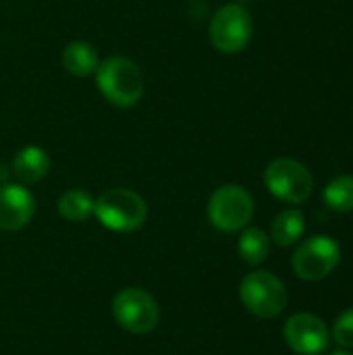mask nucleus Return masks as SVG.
<instances>
[{
    "mask_svg": "<svg viewBox=\"0 0 353 355\" xmlns=\"http://www.w3.org/2000/svg\"><path fill=\"white\" fill-rule=\"evenodd\" d=\"M96 85L100 94L119 108L135 106L144 96V75L139 67L125 56H110L100 60L96 71Z\"/></svg>",
    "mask_w": 353,
    "mask_h": 355,
    "instance_id": "obj_1",
    "label": "nucleus"
},
{
    "mask_svg": "<svg viewBox=\"0 0 353 355\" xmlns=\"http://www.w3.org/2000/svg\"><path fill=\"white\" fill-rule=\"evenodd\" d=\"M96 218L110 231L131 233L137 231L148 218V206L144 198L131 189H108L94 204Z\"/></svg>",
    "mask_w": 353,
    "mask_h": 355,
    "instance_id": "obj_2",
    "label": "nucleus"
},
{
    "mask_svg": "<svg viewBox=\"0 0 353 355\" xmlns=\"http://www.w3.org/2000/svg\"><path fill=\"white\" fill-rule=\"evenodd\" d=\"M264 183L268 191L287 204H302L312 196V173L293 158H277L264 171Z\"/></svg>",
    "mask_w": 353,
    "mask_h": 355,
    "instance_id": "obj_3",
    "label": "nucleus"
},
{
    "mask_svg": "<svg viewBox=\"0 0 353 355\" xmlns=\"http://www.w3.org/2000/svg\"><path fill=\"white\" fill-rule=\"evenodd\" d=\"M239 297L243 306L260 318H275L287 308V289L283 281L266 270L250 272L241 281Z\"/></svg>",
    "mask_w": 353,
    "mask_h": 355,
    "instance_id": "obj_4",
    "label": "nucleus"
},
{
    "mask_svg": "<svg viewBox=\"0 0 353 355\" xmlns=\"http://www.w3.org/2000/svg\"><path fill=\"white\" fill-rule=\"evenodd\" d=\"M254 216V200L241 185L218 187L208 202L210 223L225 233H235L248 227Z\"/></svg>",
    "mask_w": 353,
    "mask_h": 355,
    "instance_id": "obj_5",
    "label": "nucleus"
},
{
    "mask_svg": "<svg viewBox=\"0 0 353 355\" xmlns=\"http://www.w3.org/2000/svg\"><path fill=\"white\" fill-rule=\"evenodd\" d=\"M254 23L241 4H227L218 8L210 21V42L223 54H239L252 40Z\"/></svg>",
    "mask_w": 353,
    "mask_h": 355,
    "instance_id": "obj_6",
    "label": "nucleus"
},
{
    "mask_svg": "<svg viewBox=\"0 0 353 355\" xmlns=\"http://www.w3.org/2000/svg\"><path fill=\"white\" fill-rule=\"evenodd\" d=\"M112 314L119 327H123L129 333L135 335H146L156 329L160 312L156 300L137 287L123 289L114 302H112Z\"/></svg>",
    "mask_w": 353,
    "mask_h": 355,
    "instance_id": "obj_7",
    "label": "nucleus"
},
{
    "mask_svg": "<svg viewBox=\"0 0 353 355\" xmlns=\"http://www.w3.org/2000/svg\"><path fill=\"white\" fill-rule=\"evenodd\" d=\"M341 260V248L333 237L316 235L308 241H304L293 260V272L304 281H322L327 279Z\"/></svg>",
    "mask_w": 353,
    "mask_h": 355,
    "instance_id": "obj_8",
    "label": "nucleus"
},
{
    "mask_svg": "<svg viewBox=\"0 0 353 355\" xmlns=\"http://www.w3.org/2000/svg\"><path fill=\"white\" fill-rule=\"evenodd\" d=\"M285 341L300 355H320L329 345L327 324L314 314H295L285 324Z\"/></svg>",
    "mask_w": 353,
    "mask_h": 355,
    "instance_id": "obj_9",
    "label": "nucleus"
},
{
    "mask_svg": "<svg viewBox=\"0 0 353 355\" xmlns=\"http://www.w3.org/2000/svg\"><path fill=\"white\" fill-rule=\"evenodd\" d=\"M35 200L23 185H0V229L19 231L29 225Z\"/></svg>",
    "mask_w": 353,
    "mask_h": 355,
    "instance_id": "obj_10",
    "label": "nucleus"
},
{
    "mask_svg": "<svg viewBox=\"0 0 353 355\" xmlns=\"http://www.w3.org/2000/svg\"><path fill=\"white\" fill-rule=\"evenodd\" d=\"M50 171V156L40 146H25L12 158V173L21 183H37Z\"/></svg>",
    "mask_w": 353,
    "mask_h": 355,
    "instance_id": "obj_11",
    "label": "nucleus"
},
{
    "mask_svg": "<svg viewBox=\"0 0 353 355\" xmlns=\"http://www.w3.org/2000/svg\"><path fill=\"white\" fill-rule=\"evenodd\" d=\"M62 67L75 77L94 75L100 67V54L89 42H71L62 50Z\"/></svg>",
    "mask_w": 353,
    "mask_h": 355,
    "instance_id": "obj_12",
    "label": "nucleus"
},
{
    "mask_svg": "<svg viewBox=\"0 0 353 355\" xmlns=\"http://www.w3.org/2000/svg\"><path fill=\"white\" fill-rule=\"evenodd\" d=\"M96 200L83 189H69L58 198V212L64 220L83 223L94 214Z\"/></svg>",
    "mask_w": 353,
    "mask_h": 355,
    "instance_id": "obj_13",
    "label": "nucleus"
},
{
    "mask_svg": "<svg viewBox=\"0 0 353 355\" xmlns=\"http://www.w3.org/2000/svg\"><path fill=\"white\" fill-rule=\"evenodd\" d=\"M304 229H306L304 214L300 210H285L273 220L270 235H273V241L287 248L300 241V237L304 235Z\"/></svg>",
    "mask_w": 353,
    "mask_h": 355,
    "instance_id": "obj_14",
    "label": "nucleus"
},
{
    "mask_svg": "<svg viewBox=\"0 0 353 355\" xmlns=\"http://www.w3.org/2000/svg\"><path fill=\"white\" fill-rule=\"evenodd\" d=\"M237 252H239L243 262L256 266V264H260V262H264L268 258L270 239H268V235L262 229L250 227V229H246L241 233L239 243H237Z\"/></svg>",
    "mask_w": 353,
    "mask_h": 355,
    "instance_id": "obj_15",
    "label": "nucleus"
},
{
    "mask_svg": "<svg viewBox=\"0 0 353 355\" xmlns=\"http://www.w3.org/2000/svg\"><path fill=\"white\" fill-rule=\"evenodd\" d=\"M327 206L335 212H352L353 210V177L339 175L335 177L322 193Z\"/></svg>",
    "mask_w": 353,
    "mask_h": 355,
    "instance_id": "obj_16",
    "label": "nucleus"
},
{
    "mask_svg": "<svg viewBox=\"0 0 353 355\" xmlns=\"http://www.w3.org/2000/svg\"><path fill=\"white\" fill-rule=\"evenodd\" d=\"M333 337H335V341H337L341 347L353 349V308L345 310V312L335 320Z\"/></svg>",
    "mask_w": 353,
    "mask_h": 355,
    "instance_id": "obj_17",
    "label": "nucleus"
},
{
    "mask_svg": "<svg viewBox=\"0 0 353 355\" xmlns=\"http://www.w3.org/2000/svg\"><path fill=\"white\" fill-rule=\"evenodd\" d=\"M8 183V171L4 164H0V185H6Z\"/></svg>",
    "mask_w": 353,
    "mask_h": 355,
    "instance_id": "obj_18",
    "label": "nucleus"
},
{
    "mask_svg": "<svg viewBox=\"0 0 353 355\" xmlns=\"http://www.w3.org/2000/svg\"><path fill=\"white\" fill-rule=\"evenodd\" d=\"M331 355H352V354H347V352H335V354H331Z\"/></svg>",
    "mask_w": 353,
    "mask_h": 355,
    "instance_id": "obj_19",
    "label": "nucleus"
},
{
    "mask_svg": "<svg viewBox=\"0 0 353 355\" xmlns=\"http://www.w3.org/2000/svg\"><path fill=\"white\" fill-rule=\"evenodd\" d=\"M237 2H252V0H237Z\"/></svg>",
    "mask_w": 353,
    "mask_h": 355,
    "instance_id": "obj_20",
    "label": "nucleus"
}]
</instances>
